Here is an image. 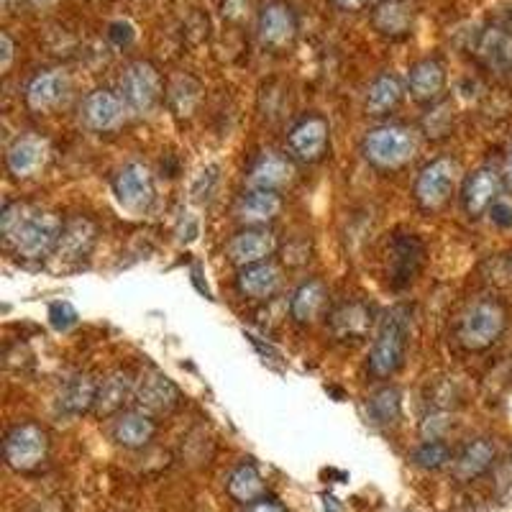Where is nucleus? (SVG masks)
Masks as SVG:
<instances>
[{
    "instance_id": "nucleus-14",
    "label": "nucleus",
    "mask_w": 512,
    "mask_h": 512,
    "mask_svg": "<svg viewBox=\"0 0 512 512\" xmlns=\"http://www.w3.org/2000/svg\"><path fill=\"white\" fill-rule=\"evenodd\" d=\"M274 236L264 228H246L228 241L226 256L233 267H251V264L267 262V256L274 254Z\"/></svg>"
},
{
    "instance_id": "nucleus-33",
    "label": "nucleus",
    "mask_w": 512,
    "mask_h": 512,
    "mask_svg": "<svg viewBox=\"0 0 512 512\" xmlns=\"http://www.w3.org/2000/svg\"><path fill=\"white\" fill-rule=\"evenodd\" d=\"M400 408H402V400H400V392L395 387H382L379 392H374L372 400H369V413H372L374 423H395L400 418Z\"/></svg>"
},
{
    "instance_id": "nucleus-26",
    "label": "nucleus",
    "mask_w": 512,
    "mask_h": 512,
    "mask_svg": "<svg viewBox=\"0 0 512 512\" xmlns=\"http://www.w3.org/2000/svg\"><path fill=\"white\" fill-rule=\"evenodd\" d=\"M402 95H405V88H402L400 77L392 72H382L374 77L367 90V113L369 116H387L402 103Z\"/></svg>"
},
{
    "instance_id": "nucleus-8",
    "label": "nucleus",
    "mask_w": 512,
    "mask_h": 512,
    "mask_svg": "<svg viewBox=\"0 0 512 512\" xmlns=\"http://www.w3.org/2000/svg\"><path fill=\"white\" fill-rule=\"evenodd\" d=\"M328 139H331V126L323 116H305L290 128L287 134V149L290 157L297 162L315 164L326 157Z\"/></svg>"
},
{
    "instance_id": "nucleus-34",
    "label": "nucleus",
    "mask_w": 512,
    "mask_h": 512,
    "mask_svg": "<svg viewBox=\"0 0 512 512\" xmlns=\"http://www.w3.org/2000/svg\"><path fill=\"white\" fill-rule=\"evenodd\" d=\"M451 459H454V451L443 441H425L413 451L415 466H420L425 472H438Z\"/></svg>"
},
{
    "instance_id": "nucleus-13",
    "label": "nucleus",
    "mask_w": 512,
    "mask_h": 512,
    "mask_svg": "<svg viewBox=\"0 0 512 512\" xmlns=\"http://www.w3.org/2000/svg\"><path fill=\"white\" fill-rule=\"evenodd\" d=\"M502 175L492 167H479L474 169L472 175L466 177L464 190H461V203L469 216H482L492 205L497 203V195L502 190Z\"/></svg>"
},
{
    "instance_id": "nucleus-1",
    "label": "nucleus",
    "mask_w": 512,
    "mask_h": 512,
    "mask_svg": "<svg viewBox=\"0 0 512 512\" xmlns=\"http://www.w3.org/2000/svg\"><path fill=\"white\" fill-rule=\"evenodd\" d=\"M0 231L18 256L39 262L59 249L64 223L52 210L34 208L29 203H8L0 213Z\"/></svg>"
},
{
    "instance_id": "nucleus-5",
    "label": "nucleus",
    "mask_w": 512,
    "mask_h": 512,
    "mask_svg": "<svg viewBox=\"0 0 512 512\" xmlns=\"http://www.w3.org/2000/svg\"><path fill=\"white\" fill-rule=\"evenodd\" d=\"M121 98L131 113H149L162 98V75L152 62H131L121 75Z\"/></svg>"
},
{
    "instance_id": "nucleus-6",
    "label": "nucleus",
    "mask_w": 512,
    "mask_h": 512,
    "mask_svg": "<svg viewBox=\"0 0 512 512\" xmlns=\"http://www.w3.org/2000/svg\"><path fill=\"white\" fill-rule=\"evenodd\" d=\"M456 180H459V164L454 159H433L431 164L420 169L418 180H415V200L423 210L443 208L454 192Z\"/></svg>"
},
{
    "instance_id": "nucleus-16",
    "label": "nucleus",
    "mask_w": 512,
    "mask_h": 512,
    "mask_svg": "<svg viewBox=\"0 0 512 512\" xmlns=\"http://www.w3.org/2000/svg\"><path fill=\"white\" fill-rule=\"evenodd\" d=\"M70 93V80L59 70H44L34 75L26 85V105L36 113L54 111L57 105L64 103Z\"/></svg>"
},
{
    "instance_id": "nucleus-35",
    "label": "nucleus",
    "mask_w": 512,
    "mask_h": 512,
    "mask_svg": "<svg viewBox=\"0 0 512 512\" xmlns=\"http://www.w3.org/2000/svg\"><path fill=\"white\" fill-rule=\"evenodd\" d=\"M77 320H80V315L67 300L49 305V323H52L54 331H70V328L77 326Z\"/></svg>"
},
{
    "instance_id": "nucleus-10",
    "label": "nucleus",
    "mask_w": 512,
    "mask_h": 512,
    "mask_svg": "<svg viewBox=\"0 0 512 512\" xmlns=\"http://www.w3.org/2000/svg\"><path fill=\"white\" fill-rule=\"evenodd\" d=\"M297 29V13L295 8L282 3V0H272L259 11V21H256V31L262 39L264 47L269 49H285L295 41Z\"/></svg>"
},
{
    "instance_id": "nucleus-17",
    "label": "nucleus",
    "mask_w": 512,
    "mask_h": 512,
    "mask_svg": "<svg viewBox=\"0 0 512 512\" xmlns=\"http://www.w3.org/2000/svg\"><path fill=\"white\" fill-rule=\"evenodd\" d=\"M295 175V167H292L290 157H282L277 152H267L251 164V169L246 172V185L249 190H272L277 192L280 187H285L287 182Z\"/></svg>"
},
{
    "instance_id": "nucleus-4",
    "label": "nucleus",
    "mask_w": 512,
    "mask_h": 512,
    "mask_svg": "<svg viewBox=\"0 0 512 512\" xmlns=\"http://www.w3.org/2000/svg\"><path fill=\"white\" fill-rule=\"evenodd\" d=\"M507 326V313L497 300H477L459 320V344L466 351H484L500 341Z\"/></svg>"
},
{
    "instance_id": "nucleus-36",
    "label": "nucleus",
    "mask_w": 512,
    "mask_h": 512,
    "mask_svg": "<svg viewBox=\"0 0 512 512\" xmlns=\"http://www.w3.org/2000/svg\"><path fill=\"white\" fill-rule=\"evenodd\" d=\"M108 39H111L116 47H128V44L136 39V31L128 21H116V24H111V29H108Z\"/></svg>"
},
{
    "instance_id": "nucleus-18",
    "label": "nucleus",
    "mask_w": 512,
    "mask_h": 512,
    "mask_svg": "<svg viewBox=\"0 0 512 512\" xmlns=\"http://www.w3.org/2000/svg\"><path fill=\"white\" fill-rule=\"evenodd\" d=\"M446 88V72L438 59H420L408 72V90L418 103H436Z\"/></svg>"
},
{
    "instance_id": "nucleus-39",
    "label": "nucleus",
    "mask_w": 512,
    "mask_h": 512,
    "mask_svg": "<svg viewBox=\"0 0 512 512\" xmlns=\"http://www.w3.org/2000/svg\"><path fill=\"white\" fill-rule=\"evenodd\" d=\"M369 0H331V6L341 13H356L367 8Z\"/></svg>"
},
{
    "instance_id": "nucleus-42",
    "label": "nucleus",
    "mask_w": 512,
    "mask_h": 512,
    "mask_svg": "<svg viewBox=\"0 0 512 512\" xmlns=\"http://www.w3.org/2000/svg\"><path fill=\"white\" fill-rule=\"evenodd\" d=\"M31 6H36V8H41V6H52L54 0H29Z\"/></svg>"
},
{
    "instance_id": "nucleus-12",
    "label": "nucleus",
    "mask_w": 512,
    "mask_h": 512,
    "mask_svg": "<svg viewBox=\"0 0 512 512\" xmlns=\"http://www.w3.org/2000/svg\"><path fill=\"white\" fill-rule=\"evenodd\" d=\"M113 192L118 203L128 210H144L154 200V177L149 167L141 162H131L121 169L113 180Z\"/></svg>"
},
{
    "instance_id": "nucleus-2",
    "label": "nucleus",
    "mask_w": 512,
    "mask_h": 512,
    "mask_svg": "<svg viewBox=\"0 0 512 512\" xmlns=\"http://www.w3.org/2000/svg\"><path fill=\"white\" fill-rule=\"evenodd\" d=\"M410 338V310L408 308H392L384 315L379 323L377 338L372 344V354H369V372L374 377L384 379L392 377L405 361V351H408Z\"/></svg>"
},
{
    "instance_id": "nucleus-20",
    "label": "nucleus",
    "mask_w": 512,
    "mask_h": 512,
    "mask_svg": "<svg viewBox=\"0 0 512 512\" xmlns=\"http://www.w3.org/2000/svg\"><path fill=\"white\" fill-rule=\"evenodd\" d=\"M282 198L272 190H249L239 200L236 216L246 226H267L274 218H280Z\"/></svg>"
},
{
    "instance_id": "nucleus-15",
    "label": "nucleus",
    "mask_w": 512,
    "mask_h": 512,
    "mask_svg": "<svg viewBox=\"0 0 512 512\" xmlns=\"http://www.w3.org/2000/svg\"><path fill=\"white\" fill-rule=\"evenodd\" d=\"M477 57L487 70L497 75H512V29L510 26H489L477 39Z\"/></svg>"
},
{
    "instance_id": "nucleus-44",
    "label": "nucleus",
    "mask_w": 512,
    "mask_h": 512,
    "mask_svg": "<svg viewBox=\"0 0 512 512\" xmlns=\"http://www.w3.org/2000/svg\"><path fill=\"white\" fill-rule=\"evenodd\" d=\"M8 3H11V0H3V6H8Z\"/></svg>"
},
{
    "instance_id": "nucleus-27",
    "label": "nucleus",
    "mask_w": 512,
    "mask_h": 512,
    "mask_svg": "<svg viewBox=\"0 0 512 512\" xmlns=\"http://www.w3.org/2000/svg\"><path fill=\"white\" fill-rule=\"evenodd\" d=\"M280 269L269 262L251 264V267L239 269V290L246 297H254V300H267L274 292L280 290Z\"/></svg>"
},
{
    "instance_id": "nucleus-9",
    "label": "nucleus",
    "mask_w": 512,
    "mask_h": 512,
    "mask_svg": "<svg viewBox=\"0 0 512 512\" xmlns=\"http://www.w3.org/2000/svg\"><path fill=\"white\" fill-rule=\"evenodd\" d=\"M134 402L141 413L152 415V418L154 415H167L177 408L180 390H177V384L167 374L152 369V372H144L136 379Z\"/></svg>"
},
{
    "instance_id": "nucleus-23",
    "label": "nucleus",
    "mask_w": 512,
    "mask_h": 512,
    "mask_svg": "<svg viewBox=\"0 0 512 512\" xmlns=\"http://www.w3.org/2000/svg\"><path fill=\"white\" fill-rule=\"evenodd\" d=\"M95 400H98V384L90 374H75L72 379H67L59 392V410L64 415H82L95 408Z\"/></svg>"
},
{
    "instance_id": "nucleus-37",
    "label": "nucleus",
    "mask_w": 512,
    "mask_h": 512,
    "mask_svg": "<svg viewBox=\"0 0 512 512\" xmlns=\"http://www.w3.org/2000/svg\"><path fill=\"white\" fill-rule=\"evenodd\" d=\"M489 218L492 223H497L500 228H512V205L505 200H497L492 208H489Z\"/></svg>"
},
{
    "instance_id": "nucleus-22",
    "label": "nucleus",
    "mask_w": 512,
    "mask_h": 512,
    "mask_svg": "<svg viewBox=\"0 0 512 512\" xmlns=\"http://www.w3.org/2000/svg\"><path fill=\"white\" fill-rule=\"evenodd\" d=\"M495 456H497V448L495 443L489 441V438H477V441L466 443L464 451L456 456V464H454V472L459 479H477L482 474H487L495 464Z\"/></svg>"
},
{
    "instance_id": "nucleus-19",
    "label": "nucleus",
    "mask_w": 512,
    "mask_h": 512,
    "mask_svg": "<svg viewBox=\"0 0 512 512\" xmlns=\"http://www.w3.org/2000/svg\"><path fill=\"white\" fill-rule=\"evenodd\" d=\"M413 21L415 13L408 0H379L372 11V26L390 39L408 36L413 29Z\"/></svg>"
},
{
    "instance_id": "nucleus-7",
    "label": "nucleus",
    "mask_w": 512,
    "mask_h": 512,
    "mask_svg": "<svg viewBox=\"0 0 512 512\" xmlns=\"http://www.w3.org/2000/svg\"><path fill=\"white\" fill-rule=\"evenodd\" d=\"M6 461L11 469L16 472H31L41 461L47 459L49 451V438L44 428H39L36 423H21L16 428H11V433L6 436Z\"/></svg>"
},
{
    "instance_id": "nucleus-21",
    "label": "nucleus",
    "mask_w": 512,
    "mask_h": 512,
    "mask_svg": "<svg viewBox=\"0 0 512 512\" xmlns=\"http://www.w3.org/2000/svg\"><path fill=\"white\" fill-rule=\"evenodd\" d=\"M47 159V144L36 136H18L6 154V164L11 175L31 177Z\"/></svg>"
},
{
    "instance_id": "nucleus-25",
    "label": "nucleus",
    "mask_w": 512,
    "mask_h": 512,
    "mask_svg": "<svg viewBox=\"0 0 512 512\" xmlns=\"http://www.w3.org/2000/svg\"><path fill=\"white\" fill-rule=\"evenodd\" d=\"M136 382L128 372H113L111 377H105L103 384H98V400H95V415L108 418V415L118 413L123 408V402L128 397H134Z\"/></svg>"
},
{
    "instance_id": "nucleus-24",
    "label": "nucleus",
    "mask_w": 512,
    "mask_h": 512,
    "mask_svg": "<svg viewBox=\"0 0 512 512\" xmlns=\"http://www.w3.org/2000/svg\"><path fill=\"white\" fill-rule=\"evenodd\" d=\"M154 436H157V423L152 420V415L141 413V410L123 413L113 425V438L123 448H144L146 443H152Z\"/></svg>"
},
{
    "instance_id": "nucleus-40",
    "label": "nucleus",
    "mask_w": 512,
    "mask_h": 512,
    "mask_svg": "<svg viewBox=\"0 0 512 512\" xmlns=\"http://www.w3.org/2000/svg\"><path fill=\"white\" fill-rule=\"evenodd\" d=\"M246 512H285V510H282V507L272 500H259V502H254V505L246 507Z\"/></svg>"
},
{
    "instance_id": "nucleus-38",
    "label": "nucleus",
    "mask_w": 512,
    "mask_h": 512,
    "mask_svg": "<svg viewBox=\"0 0 512 512\" xmlns=\"http://www.w3.org/2000/svg\"><path fill=\"white\" fill-rule=\"evenodd\" d=\"M13 62V39L3 31L0 34V70L6 72Z\"/></svg>"
},
{
    "instance_id": "nucleus-3",
    "label": "nucleus",
    "mask_w": 512,
    "mask_h": 512,
    "mask_svg": "<svg viewBox=\"0 0 512 512\" xmlns=\"http://www.w3.org/2000/svg\"><path fill=\"white\" fill-rule=\"evenodd\" d=\"M415 152H418L415 131L400 123L372 128L361 141V154L377 169H400L415 157Z\"/></svg>"
},
{
    "instance_id": "nucleus-32",
    "label": "nucleus",
    "mask_w": 512,
    "mask_h": 512,
    "mask_svg": "<svg viewBox=\"0 0 512 512\" xmlns=\"http://www.w3.org/2000/svg\"><path fill=\"white\" fill-rule=\"evenodd\" d=\"M369 326V310L361 303H351L338 308L336 315H333V328L341 338H354L361 336Z\"/></svg>"
},
{
    "instance_id": "nucleus-29",
    "label": "nucleus",
    "mask_w": 512,
    "mask_h": 512,
    "mask_svg": "<svg viewBox=\"0 0 512 512\" xmlns=\"http://www.w3.org/2000/svg\"><path fill=\"white\" fill-rule=\"evenodd\" d=\"M228 495L236 502H244V505H254V502L262 500L264 495V479L259 474L254 464L244 461L231 472L228 477Z\"/></svg>"
},
{
    "instance_id": "nucleus-43",
    "label": "nucleus",
    "mask_w": 512,
    "mask_h": 512,
    "mask_svg": "<svg viewBox=\"0 0 512 512\" xmlns=\"http://www.w3.org/2000/svg\"><path fill=\"white\" fill-rule=\"evenodd\" d=\"M333 502H336V500H333V497H331V500H328V497H326V512H338Z\"/></svg>"
},
{
    "instance_id": "nucleus-41",
    "label": "nucleus",
    "mask_w": 512,
    "mask_h": 512,
    "mask_svg": "<svg viewBox=\"0 0 512 512\" xmlns=\"http://www.w3.org/2000/svg\"><path fill=\"white\" fill-rule=\"evenodd\" d=\"M502 182H505L507 190L512 192V146H510V152H507V157H505V169H502Z\"/></svg>"
},
{
    "instance_id": "nucleus-31",
    "label": "nucleus",
    "mask_w": 512,
    "mask_h": 512,
    "mask_svg": "<svg viewBox=\"0 0 512 512\" xmlns=\"http://www.w3.org/2000/svg\"><path fill=\"white\" fill-rule=\"evenodd\" d=\"M420 259H423V246L418 239L408 236V239L395 241V256H392V282H395V287L408 285L413 280L420 267Z\"/></svg>"
},
{
    "instance_id": "nucleus-28",
    "label": "nucleus",
    "mask_w": 512,
    "mask_h": 512,
    "mask_svg": "<svg viewBox=\"0 0 512 512\" xmlns=\"http://www.w3.org/2000/svg\"><path fill=\"white\" fill-rule=\"evenodd\" d=\"M328 300V287L323 280H308L297 287L290 300V315L297 323H313Z\"/></svg>"
},
{
    "instance_id": "nucleus-30",
    "label": "nucleus",
    "mask_w": 512,
    "mask_h": 512,
    "mask_svg": "<svg viewBox=\"0 0 512 512\" xmlns=\"http://www.w3.org/2000/svg\"><path fill=\"white\" fill-rule=\"evenodd\" d=\"M95 244V226L88 218H75L64 226L62 241H59V254L64 259H82L88 256Z\"/></svg>"
},
{
    "instance_id": "nucleus-11",
    "label": "nucleus",
    "mask_w": 512,
    "mask_h": 512,
    "mask_svg": "<svg viewBox=\"0 0 512 512\" xmlns=\"http://www.w3.org/2000/svg\"><path fill=\"white\" fill-rule=\"evenodd\" d=\"M126 103L118 93L108 88H98L93 93H88V98L82 100V123L90 128V131H98V134H108V131H116L118 126L126 118Z\"/></svg>"
}]
</instances>
